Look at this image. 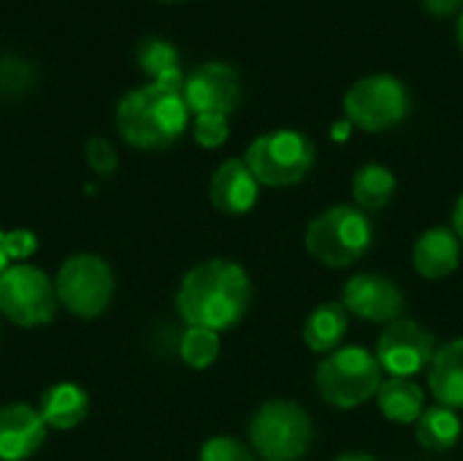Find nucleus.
Instances as JSON below:
<instances>
[{
  "label": "nucleus",
  "mask_w": 463,
  "mask_h": 461,
  "mask_svg": "<svg viewBox=\"0 0 463 461\" xmlns=\"http://www.w3.org/2000/svg\"><path fill=\"white\" fill-rule=\"evenodd\" d=\"M252 283L241 264L212 258L193 266L176 291V312L190 329L225 331L250 310Z\"/></svg>",
  "instance_id": "1"
},
{
  "label": "nucleus",
  "mask_w": 463,
  "mask_h": 461,
  "mask_svg": "<svg viewBox=\"0 0 463 461\" xmlns=\"http://www.w3.org/2000/svg\"><path fill=\"white\" fill-rule=\"evenodd\" d=\"M190 122L182 87L149 82L122 95L117 106V130L136 149L171 147Z\"/></svg>",
  "instance_id": "2"
},
{
  "label": "nucleus",
  "mask_w": 463,
  "mask_h": 461,
  "mask_svg": "<svg viewBox=\"0 0 463 461\" xmlns=\"http://www.w3.org/2000/svg\"><path fill=\"white\" fill-rule=\"evenodd\" d=\"M372 242L374 223L364 209L353 204L328 206L315 220H309L304 234L307 253L328 269H347L358 264L372 250Z\"/></svg>",
  "instance_id": "3"
},
{
  "label": "nucleus",
  "mask_w": 463,
  "mask_h": 461,
  "mask_svg": "<svg viewBox=\"0 0 463 461\" xmlns=\"http://www.w3.org/2000/svg\"><path fill=\"white\" fill-rule=\"evenodd\" d=\"M383 380L385 378L377 356L361 345L336 348L315 370V386L323 402L339 410H353L374 399Z\"/></svg>",
  "instance_id": "4"
},
{
  "label": "nucleus",
  "mask_w": 463,
  "mask_h": 461,
  "mask_svg": "<svg viewBox=\"0 0 463 461\" xmlns=\"http://www.w3.org/2000/svg\"><path fill=\"white\" fill-rule=\"evenodd\" d=\"M252 177L266 187H290L307 179L315 166V144L307 133L279 128L260 133L244 152Z\"/></svg>",
  "instance_id": "5"
},
{
  "label": "nucleus",
  "mask_w": 463,
  "mask_h": 461,
  "mask_svg": "<svg viewBox=\"0 0 463 461\" xmlns=\"http://www.w3.org/2000/svg\"><path fill=\"white\" fill-rule=\"evenodd\" d=\"M312 435L309 413L288 399L260 405L250 421L252 451L263 461H301L312 446Z\"/></svg>",
  "instance_id": "6"
},
{
  "label": "nucleus",
  "mask_w": 463,
  "mask_h": 461,
  "mask_svg": "<svg viewBox=\"0 0 463 461\" xmlns=\"http://www.w3.org/2000/svg\"><path fill=\"white\" fill-rule=\"evenodd\" d=\"M412 95L393 73H369L345 92L347 122L366 133H385L410 117Z\"/></svg>",
  "instance_id": "7"
},
{
  "label": "nucleus",
  "mask_w": 463,
  "mask_h": 461,
  "mask_svg": "<svg viewBox=\"0 0 463 461\" xmlns=\"http://www.w3.org/2000/svg\"><path fill=\"white\" fill-rule=\"evenodd\" d=\"M57 302L76 318H98L109 310L114 296L111 266L92 253L71 255L54 280Z\"/></svg>",
  "instance_id": "8"
},
{
  "label": "nucleus",
  "mask_w": 463,
  "mask_h": 461,
  "mask_svg": "<svg viewBox=\"0 0 463 461\" xmlns=\"http://www.w3.org/2000/svg\"><path fill=\"white\" fill-rule=\"evenodd\" d=\"M57 291L54 283L30 264H11L0 274V312L22 326L35 329L54 321L57 312Z\"/></svg>",
  "instance_id": "9"
},
{
  "label": "nucleus",
  "mask_w": 463,
  "mask_h": 461,
  "mask_svg": "<svg viewBox=\"0 0 463 461\" xmlns=\"http://www.w3.org/2000/svg\"><path fill=\"white\" fill-rule=\"evenodd\" d=\"M437 353V340L434 334L420 326L418 321L399 318L383 329L377 337V361L388 378H407L412 380L423 370H429L431 359Z\"/></svg>",
  "instance_id": "10"
},
{
  "label": "nucleus",
  "mask_w": 463,
  "mask_h": 461,
  "mask_svg": "<svg viewBox=\"0 0 463 461\" xmlns=\"http://www.w3.org/2000/svg\"><path fill=\"white\" fill-rule=\"evenodd\" d=\"M184 103L193 114H233L241 103L239 71L228 62H203L184 76Z\"/></svg>",
  "instance_id": "11"
},
{
  "label": "nucleus",
  "mask_w": 463,
  "mask_h": 461,
  "mask_svg": "<svg viewBox=\"0 0 463 461\" xmlns=\"http://www.w3.org/2000/svg\"><path fill=\"white\" fill-rule=\"evenodd\" d=\"M342 307L369 323H393L404 312V291L385 274H355L345 283Z\"/></svg>",
  "instance_id": "12"
},
{
  "label": "nucleus",
  "mask_w": 463,
  "mask_h": 461,
  "mask_svg": "<svg viewBox=\"0 0 463 461\" xmlns=\"http://www.w3.org/2000/svg\"><path fill=\"white\" fill-rule=\"evenodd\" d=\"M260 182L252 177L244 158H231L217 166L209 182V201L222 215H247L258 204Z\"/></svg>",
  "instance_id": "13"
},
{
  "label": "nucleus",
  "mask_w": 463,
  "mask_h": 461,
  "mask_svg": "<svg viewBox=\"0 0 463 461\" xmlns=\"http://www.w3.org/2000/svg\"><path fill=\"white\" fill-rule=\"evenodd\" d=\"M46 440V424L30 405L0 408V461L30 459Z\"/></svg>",
  "instance_id": "14"
},
{
  "label": "nucleus",
  "mask_w": 463,
  "mask_h": 461,
  "mask_svg": "<svg viewBox=\"0 0 463 461\" xmlns=\"http://www.w3.org/2000/svg\"><path fill=\"white\" fill-rule=\"evenodd\" d=\"M461 264V239L453 228H429L415 239L412 266L423 280H445Z\"/></svg>",
  "instance_id": "15"
},
{
  "label": "nucleus",
  "mask_w": 463,
  "mask_h": 461,
  "mask_svg": "<svg viewBox=\"0 0 463 461\" xmlns=\"http://www.w3.org/2000/svg\"><path fill=\"white\" fill-rule=\"evenodd\" d=\"M429 389L442 408H463V337L437 348L429 364Z\"/></svg>",
  "instance_id": "16"
},
{
  "label": "nucleus",
  "mask_w": 463,
  "mask_h": 461,
  "mask_svg": "<svg viewBox=\"0 0 463 461\" xmlns=\"http://www.w3.org/2000/svg\"><path fill=\"white\" fill-rule=\"evenodd\" d=\"M347 326H350V312L342 307V304H320L315 307L309 315H307V323H304V345L312 351V353H334L345 334H347Z\"/></svg>",
  "instance_id": "17"
},
{
  "label": "nucleus",
  "mask_w": 463,
  "mask_h": 461,
  "mask_svg": "<svg viewBox=\"0 0 463 461\" xmlns=\"http://www.w3.org/2000/svg\"><path fill=\"white\" fill-rule=\"evenodd\" d=\"M377 405L391 424H418L426 410V394L415 380L388 378L377 391Z\"/></svg>",
  "instance_id": "18"
},
{
  "label": "nucleus",
  "mask_w": 463,
  "mask_h": 461,
  "mask_svg": "<svg viewBox=\"0 0 463 461\" xmlns=\"http://www.w3.org/2000/svg\"><path fill=\"white\" fill-rule=\"evenodd\" d=\"M90 399L76 383H57L41 397V418L52 429H73L87 418Z\"/></svg>",
  "instance_id": "19"
},
{
  "label": "nucleus",
  "mask_w": 463,
  "mask_h": 461,
  "mask_svg": "<svg viewBox=\"0 0 463 461\" xmlns=\"http://www.w3.org/2000/svg\"><path fill=\"white\" fill-rule=\"evenodd\" d=\"M396 196V174L383 163H366L353 174V198L355 206L369 212L385 209Z\"/></svg>",
  "instance_id": "20"
},
{
  "label": "nucleus",
  "mask_w": 463,
  "mask_h": 461,
  "mask_svg": "<svg viewBox=\"0 0 463 461\" xmlns=\"http://www.w3.org/2000/svg\"><path fill=\"white\" fill-rule=\"evenodd\" d=\"M461 418L456 410L450 408H429L423 410V416L418 418L415 424V440L426 448V451H434V454H442V451H450L458 440H461Z\"/></svg>",
  "instance_id": "21"
},
{
  "label": "nucleus",
  "mask_w": 463,
  "mask_h": 461,
  "mask_svg": "<svg viewBox=\"0 0 463 461\" xmlns=\"http://www.w3.org/2000/svg\"><path fill=\"white\" fill-rule=\"evenodd\" d=\"M138 65H141V71L152 82L171 84V87H182L184 84V73L179 68V54L163 38H144L141 41V46H138Z\"/></svg>",
  "instance_id": "22"
},
{
  "label": "nucleus",
  "mask_w": 463,
  "mask_h": 461,
  "mask_svg": "<svg viewBox=\"0 0 463 461\" xmlns=\"http://www.w3.org/2000/svg\"><path fill=\"white\" fill-rule=\"evenodd\" d=\"M179 356L193 370H206L220 356V334L209 329H187L179 342Z\"/></svg>",
  "instance_id": "23"
},
{
  "label": "nucleus",
  "mask_w": 463,
  "mask_h": 461,
  "mask_svg": "<svg viewBox=\"0 0 463 461\" xmlns=\"http://www.w3.org/2000/svg\"><path fill=\"white\" fill-rule=\"evenodd\" d=\"M33 84V68L19 57H0V95L19 98Z\"/></svg>",
  "instance_id": "24"
},
{
  "label": "nucleus",
  "mask_w": 463,
  "mask_h": 461,
  "mask_svg": "<svg viewBox=\"0 0 463 461\" xmlns=\"http://www.w3.org/2000/svg\"><path fill=\"white\" fill-rule=\"evenodd\" d=\"M231 136V125L225 114H195L193 122V139L203 147V149H217L228 141Z\"/></svg>",
  "instance_id": "25"
},
{
  "label": "nucleus",
  "mask_w": 463,
  "mask_h": 461,
  "mask_svg": "<svg viewBox=\"0 0 463 461\" xmlns=\"http://www.w3.org/2000/svg\"><path fill=\"white\" fill-rule=\"evenodd\" d=\"M198 461H255V454L241 440L220 435L203 443Z\"/></svg>",
  "instance_id": "26"
},
{
  "label": "nucleus",
  "mask_w": 463,
  "mask_h": 461,
  "mask_svg": "<svg viewBox=\"0 0 463 461\" xmlns=\"http://www.w3.org/2000/svg\"><path fill=\"white\" fill-rule=\"evenodd\" d=\"M84 158L90 163V168L100 177H109L114 174L117 168V152L111 147V141H106L103 136H92L84 147Z\"/></svg>",
  "instance_id": "27"
},
{
  "label": "nucleus",
  "mask_w": 463,
  "mask_h": 461,
  "mask_svg": "<svg viewBox=\"0 0 463 461\" xmlns=\"http://www.w3.org/2000/svg\"><path fill=\"white\" fill-rule=\"evenodd\" d=\"M5 242H8V253H11V261H27L35 250H38V239L33 231H24V228H16V231H5Z\"/></svg>",
  "instance_id": "28"
},
{
  "label": "nucleus",
  "mask_w": 463,
  "mask_h": 461,
  "mask_svg": "<svg viewBox=\"0 0 463 461\" xmlns=\"http://www.w3.org/2000/svg\"><path fill=\"white\" fill-rule=\"evenodd\" d=\"M420 5L434 19H450V16H458L463 11V0H420Z\"/></svg>",
  "instance_id": "29"
},
{
  "label": "nucleus",
  "mask_w": 463,
  "mask_h": 461,
  "mask_svg": "<svg viewBox=\"0 0 463 461\" xmlns=\"http://www.w3.org/2000/svg\"><path fill=\"white\" fill-rule=\"evenodd\" d=\"M453 231H456V236L463 242V193L461 198L456 201V206H453Z\"/></svg>",
  "instance_id": "30"
},
{
  "label": "nucleus",
  "mask_w": 463,
  "mask_h": 461,
  "mask_svg": "<svg viewBox=\"0 0 463 461\" xmlns=\"http://www.w3.org/2000/svg\"><path fill=\"white\" fill-rule=\"evenodd\" d=\"M11 266V253H8V242H5V231H0V274Z\"/></svg>",
  "instance_id": "31"
},
{
  "label": "nucleus",
  "mask_w": 463,
  "mask_h": 461,
  "mask_svg": "<svg viewBox=\"0 0 463 461\" xmlns=\"http://www.w3.org/2000/svg\"><path fill=\"white\" fill-rule=\"evenodd\" d=\"M336 461H377L374 456H369V454H345V456H339Z\"/></svg>",
  "instance_id": "32"
},
{
  "label": "nucleus",
  "mask_w": 463,
  "mask_h": 461,
  "mask_svg": "<svg viewBox=\"0 0 463 461\" xmlns=\"http://www.w3.org/2000/svg\"><path fill=\"white\" fill-rule=\"evenodd\" d=\"M456 35H458V46H461L463 52V11L458 14V24H456Z\"/></svg>",
  "instance_id": "33"
},
{
  "label": "nucleus",
  "mask_w": 463,
  "mask_h": 461,
  "mask_svg": "<svg viewBox=\"0 0 463 461\" xmlns=\"http://www.w3.org/2000/svg\"><path fill=\"white\" fill-rule=\"evenodd\" d=\"M160 3H182V0H160Z\"/></svg>",
  "instance_id": "34"
}]
</instances>
